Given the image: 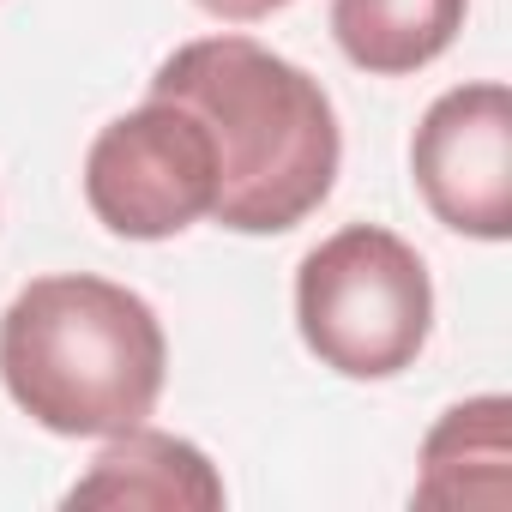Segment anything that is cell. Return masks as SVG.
Wrapping results in <instances>:
<instances>
[{"label":"cell","mask_w":512,"mask_h":512,"mask_svg":"<svg viewBox=\"0 0 512 512\" xmlns=\"http://www.w3.org/2000/svg\"><path fill=\"white\" fill-rule=\"evenodd\" d=\"M410 175L428 211L476 241L512 235V97L506 85H458L446 91L410 145Z\"/></svg>","instance_id":"5"},{"label":"cell","mask_w":512,"mask_h":512,"mask_svg":"<svg viewBox=\"0 0 512 512\" xmlns=\"http://www.w3.org/2000/svg\"><path fill=\"white\" fill-rule=\"evenodd\" d=\"M151 97L181 103L217 157L211 217L235 235H284L314 217L338 181V115L314 73L260 49L253 37L181 43L157 73Z\"/></svg>","instance_id":"1"},{"label":"cell","mask_w":512,"mask_h":512,"mask_svg":"<svg viewBox=\"0 0 512 512\" xmlns=\"http://www.w3.org/2000/svg\"><path fill=\"white\" fill-rule=\"evenodd\" d=\"M193 7H205L211 19H229V25H253V19H272L278 7H290V0H193Z\"/></svg>","instance_id":"9"},{"label":"cell","mask_w":512,"mask_h":512,"mask_svg":"<svg viewBox=\"0 0 512 512\" xmlns=\"http://www.w3.org/2000/svg\"><path fill=\"white\" fill-rule=\"evenodd\" d=\"M67 506H193L211 512L223 506V476L193 440L157 434V428H127L109 434V446L91 458V470L67 488Z\"/></svg>","instance_id":"6"},{"label":"cell","mask_w":512,"mask_h":512,"mask_svg":"<svg viewBox=\"0 0 512 512\" xmlns=\"http://www.w3.org/2000/svg\"><path fill=\"white\" fill-rule=\"evenodd\" d=\"M85 199L121 241H169L193 229L217 205V157L205 127L181 103L145 97L133 115H115L91 139Z\"/></svg>","instance_id":"4"},{"label":"cell","mask_w":512,"mask_h":512,"mask_svg":"<svg viewBox=\"0 0 512 512\" xmlns=\"http://www.w3.org/2000/svg\"><path fill=\"white\" fill-rule=\"evenodd\" d=\"M296 326L302 344L344 380L404 374L434 332L422 253L380 223L326 235L296 272Z\"/></svg>","instance_id":"3"},{"label":"cell","mask_w":512,"mask_h":512,"mask_svg":"<svg viewBox=\"0 0 512 512\" xmlns=\"http://www.w3.org/2000/svg\"><path fill=\"white\" fill-rule=\"evenodd\" d=\"M506 416L512 404L506 398H470V404H452L434 434L422 440V482H416V500L428 506H464V500H488L500 506L506 500Z\"/></svg>","instance_id":"8"},{"label":"cell","mask_w":512,"mask_h":512,"mask_svg":"<svg viewBox=\"0 0 512 512\" xmlns=\"http://www.w3.org/2000/svg\"><path fill=\"white\" fill-rule=\"evenodd\" d=\"M470 0H332V37L350 67L404 79L452 49Z\"/></svg>","instance_id":"7"},{"label":"cell","mask_w":512,"mask_h":512,"mask_svg":"<svg viewBox=\"0 0 512 512\" xmlns=\"http://www.w3.org/2000/svg\"><path fill=\"white\" fill-rule=\"evenodd\" d=\"M169 374L163 320L127 284L61 272L37 278L0 314L7 398L49 434L109 440L139 428Z\"/></svg>","instance_id":"2"}]
</instances>
